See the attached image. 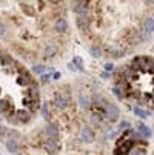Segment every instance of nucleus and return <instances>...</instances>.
<instances>
[{
	"mask_svg": "<svg viewBox=\"0 0 154 155\" xmlns=\"http://www.w3.org/2000/svg\"><path fill=\"white\" fill-rule=\"evenodd\" d=\"M137 130L140 132V134H142L143 137H149V135H151L149 127H148V126H145V124H142V123H139V124H137Z\"/></svg>",
	"mask_w": 154,
	"mask_h": 155,
	"instance_id": "obj_12",
	"label": "nucleus"
},
{
	"mask_svg": "<svg viewBox=\"0 0 154 155\" xmlns=\"http://www.w3.org/2000/svg\"><path fill=\"white\" fill-rule=\"evenodd\" d=\"M12 107V104H9L8 100H0V112H6Z\"/></svg>",
	"mask_w": 154,
	"mask_h": 155,
	"instance_id": "obj_15",
	"label": "nucleus"
},
{
	"mask_svg": "<svg viewBox=\"0 0 154 155\" xmlns=\"http://www.w3.org/2000/svg\"><path fill=\"white\" fill-rule=\"evenodd\" d=\"M73 64L76 66L77 69H82V68H83V61H82V58H80V57H74V60H73Z\"/></svg>",
	"mask_w": 154,
	"mask_h": 155,
	"instance_id": "obj_18",
	"label": "nucleus"
},
{
	"mask_svg": "<svg viewBox=\"0 0 154 155\" xmlns=\"http://www.w3.org/2000/svg\"><path fill=\"white\" fill-rule=\"evenodd\" d=\"M43 149H45L48 153H57V152H59V149H60V146H59V143H57L56 140L48 138L45 143H43Z\"/></svg>",
	"mask_w": 154,
	"mask_h": 155,
	"instance_id": "obj_2",
	"label": "nucleus"
},
{
	"mask_svg": "<svg viewBox=\"0 0 154 155\" xmlns=\"http://www.w3.org/2000/svg\"><path fill=\"white\" fill-rule=\"evenodd\" d=\"M19 83H20V84H33V80H31V77H29L28 74L22 72V75L19 77Z\"/></svg>",
	"mask_w": 154,
	"mask_h": 155,
	"instance_id": "obj_14",
	"label": "nucleus"
},
{
	"mask_svg": "<svg viewBox=\"0 0 154 155\" xmlns=\"http://www.w3.org/2000/svg\"><path fill=\"white\" fill-rule=\"evenodd\" d=\"M22 9H23V12H26L28 15H34V8L28 3H22Z\"/></svg>",
	"mask_w": 154,
	"mask_h": 155,
	"instance_id": "obj_17",
	"label": "nucleus"
},
{
	"mask_svg": "<svg viewBox=\"0 0 154 155\" xmlns=\"http://www.w3.org/2000/svg\"><path fill=\"white\" fill-rule=\"evenodd\" d=\"M46 134H48V137H50V138L56 140V138L59 137V127H57V124L50 123V124L46 126Z\"/></svg>",
	"mask_w": 154,
	"mask_h": 155,
	"instance_id": "obj_5",
	"label": "nucleus"
},
{
	"mask_svg": "<svg viewBox=\"0 0 154 155\" xmlns=\"http://www.w3.org/2000/svg\"><path fill=\"white\" fill-rule=\"evenodd\" d=\"M54 28H56V31H57V32H65V31L68 29V23H67V20H65V18H57Z\"/></svg>",
	"mask_w": 154,
	"mask_h": 155,
	"instance_id": "obj_7",
	"label": "nucleus"
},
{
	"mask_svg": "<svg viewBox=\"0 0 154 155\" xmlns=\"http://www.w3.org/2000/svg\"><path fill=\"white\" fill-rule=\"evenodd\" d=\"M54 103H56V106H57L59 109H65V107L68 106V98L59 94V95H56V100H54Z\"/></svg>",
	"mask_w": 154,
	"mask_h": 155,
	"instance_id": "obj_8",
	"label": "nucleus"
},
{
	"mask_svg": "<svg viewBox=\"0 0 154 155\" xmlns=\"http://www.w3.org/2000/svg\"><path fill=\"white\" fill-rule=\"evenodd\" d=\"M105 69H106V71H113V69H114V64H113V63H106V64H105Z\"/></svg>",
	"mask_w": 154,
	"mask_h": 155,
	"instance_id": "obj_24",
	"label": "nucleus"
},
{
	"mask_svg": "<svg viewBox=\"0 0 154 155\" xmlns=\"http://www.w3.org/2000/svg\"><path fill=\"white\" fill-rule=\"evenodd\" d=\"M56 52H57V48H56L54 45H50V46L45 48V55H46V57H53Z\"/></svg>",
	"mask_w": 154,
	"mask_h": 155,
	"instance_id": "obj_16",
	"label": "nucleus"
},
{
	"mask_svg": "<svg viewBox=\"0 0 154 155\" xmlns=\"http://www.w3.org/2000/svg\"><path fill=\"white\" fill-rule=\"evenodd\" d=\"M6 149H8L9 152L15 153V152L19 150V143H17L15 140H8V141H6Z\"/></svg>",
	"mask_w": 154,
	"mask_h": 155,
	"instance_id": "obj_10",
	"label": "nucleus"
},
{
	"mask_svg": "<svg viewBox=\"0 0 154 155\" xmlns=\"http://www.w3.org/2000/svg\"><path fill=\"white\" fill-rule=\"evenodd\" d=\"M33 71L37 72V74H42L43 71H45V68H43L42 64H34V66H33Z\"/></svg>",
	"mask_w": 154,
	"mask_h": 155,
	"instance_id": "obj_20",
	"label": "nucleus"
},
{
	"mask_svg": "<svg viewBox=\"0 0 154 155\" xmlns=\"http://www.w3.org/2000/svg\"><path fill=\"white\" fill-rule=\"evenodd\" d=\"M80 101H82V106H83V107H90V100H88V98L85 100V97H82Z\"/></svg>",
	"mask_w": 154,
	"mask_h": 155,
	"instance_id": "obj_23",
	"label": "nucleus"
},
{
	"mask_svg": "<svg viewBox=\"0 0 154 155\" xmlns=\"http://www.w3.org/2000/svg\"><path fill=\"white\" fill-rule=\"evenodd\" d=\"M134 114L140 118H148L149 117V112L145 110V109H142V107H134Z\"/></svg>",
	"mask_w": 154,
	"mask_h": 155,
	"instance_id": "obj_13",
	"label": "nucleus"
},
{
	"mask_svg": "<svg viewBox=\"0 0 154 155\" xmlns=\"http://www.w3.org/2000/svg\"><path fill=\"white\" fill-rule=\"evenodd\" d=\"M14 155H22V153H14Z\"/></svg>",
	"mask_w": 154,
	"mask_h": 155,
	"instance_id": "obj_28",
	"label": "nucleus"
},
{
	"mask_svg": "<svg viewBox=\"0 0 154 155\" xmlns=\"http://www.w3.org/2000/svg\"><path fill=\"white\" fill-rule=\"evenodd\" d=\"M5 31H6V28H5V25L2 23V21H0V35H3V34H5Z\"/></svg>",
	"mask_w": 154,
	"mask_h": 155,
	"instance_id": "obj_25",
	"label": "nucleus"
},
{
	"mask_svg": "<svg viewBox=\"0 0 154 155\" xmlns=\"http://www.w3.org/2000/svg\"><path fill=\"white\" fill-rule=\"evenodd\" d=\"M17 117H19V121H22V123H26V121H29V114L26 112V110H17Z\"/></svg>",
	"mask_w": 154,
	"mask_h": 155,
	"instance_id": "obj_11",
	"label": "nucleus"
},
{
	"mask_svg": "<svg viewBox=\"0 0 154 155\" xmlns=\"http://www.w3.org/2000/svg\"><path fill=\"white\" fill-rule=\"evenodd\" d=\"M3 134H6V127L0 126V135H3Z\"/></svg>",
	"mask_w": 154,
	"mask_h": 155,
	"instance_id": "obj_27",
	"label": "nucleus"
},
{
	"mask_svg": "<svg viewBox=\"0 0 154 155\" xmlns=\"http://www.w3.org/2000/svg\"><path fill=\"white\" fill-rule=\"evenodd\" d=\"M143 31L148 32V34H151L154 31V18L152 17L145 18V21H143Z\"/></svg>",
	"mask_w": 154,
	"mask_h": 155,
	"instance_id": "obj_9",
	"label": "nucleus"
},
{
	"mask_svg": "<svg viewBox=\"0 0 154 155\" xmlns=\"http://www.w3.org/2000/svg\"><path fill=\"white\" fill-rule=\"evenodd\" d=\"M0 92H2V89H0Z\"/></svg>",
	"mask_w": 154,
	"mask_h": 155,
	"instance_id": "obj_29",
	"label": "nucleus"
},
{
	"mask_svg": "<svg viewBox=\"0 0 154 155\" xmlns=\"http://www.w3.org/2000/svg\"><path fill=\"white\" fill-rule=\"evenodd\" d=\"M0 155H2V153H0Z\"/></svg>",
	"mask_w": 154,
	"mask_h": 155,
	"instance_id": "obj_30",
	"label": "nucleus"
},
{
	"mask_svg": "<svg viewBox=\"0 0 154 155\" xmlns=\"http://www.w3.org/2000/svg\"><path fill=\"white\" fill-rule=\"evenodd\" d=\"M0 58H2V61L5 63V64H9V63H12V60L6 55V54H2V55H0Z\"/></svg>",
	"mask_w": 154,
	"mask_h": 155,
	"instance_id": "obj_21",
	"label": "nucleus"
},
{
	"mask_svg": "<svg viewBox=\"0 0 154 155\" xmlns=\"http://www.w3.org/2000/svg\"><path fill=\"white\" fill-rule=\"evenodd\" d=\"M73 11L77 15H85L88 11V3L86 2H74L73 3Z\"/></svg>",
	"mask_w": 154,
	"mask_h": 155,
	"instance_id": "obj_4",
	"label": "nucleus"
},
{
	"mask_svg": "<svg viewBox=\"0 0 154 155\" xmlns=\"http://www.w3.org/2000/svg\"><path fill=\"white\" fill-rule=\"evenodd\" d=\"M105 115L111 120V121H117L119 118V107L113 103H106L105 104Z\"/></svg>",
	"mask_w": 154,
	"mask_h": 155,
	"instance_id": "obj_1",
	"label": "nucleus"
},
{
	"mask_svg": "<svg viewBox=\"0 0 154 155\" xmlns=\"http://www.w3.org/2000/svg\"><path fill=\"white\" fill-rule=\"evenodd\" d=\"M42 114L45 118H48V104L46 103H43V106H42Z\"/></svg>",
	"mask_w": 154,
	"mask_h": 155,
	"instance_id": "obj_22",
	"label": "nucleus"
},
{
	"mask_svg": "<svg viewBox=\"0 0 154 155\" xmlns=\"http://www.w3.org/2000/svg\"><path fill=\"white\" fill-rule=\"evenodd\" d=\"M126 127H129V124H128L126 121H123V123H120V129H126Z\"/></svg>",
	"mask_w": 154,
	"mask_h": 155,
	"instance_id": "obj_26",
	"label": "nucleus"
},
{
	"mask_svg": "<svg viewBox=\"0 0 154 155\" xmlns=\"http://www.w3.org/2000/svg\"><path fill=\"white\" fill-rule=\"evenodd\" d=\"M77 26L80 31H88V28H90V21H88V18L85 15H79L77 17Z\"/></svg>",
	"mask_w": 154,
	"mask_h": 155,
	"instance_id": "obj_6",
	"label": "nucleus"
},
{
	"mask_svg": "<svg viewBox=\"0 0 154 155\" xmlns=\"http://www.w3.org/2000/svg\"><path fill=\"white\" fill-rule=\"evenodd\" d=\"M91 55H93V57H100V55H102L100 48H99V46H93V48H91Z\"/></svg>",
	"mask_w": 154,
	"mask_h": 155,
	"instance_id": "obj_19",
	"label": "nucleus"
},
{
	"mask_svg": "<svg viewBox=\"0 0 154 155\" xmlns=\"http://www.w3.org/2000/svg\"><path fill=\"white\" fill-rule=\"evenodd\" d=\"M80 138H82V141H85V143H91V141L94 140V132H93V129L85 126V127L82 129V132H80Z\"/></svg>",
	"mask_w": 154,
	"mask_h": 155,
	"instance_id": "obj_3",
	"label": "nucleus"
}]
</instances>
